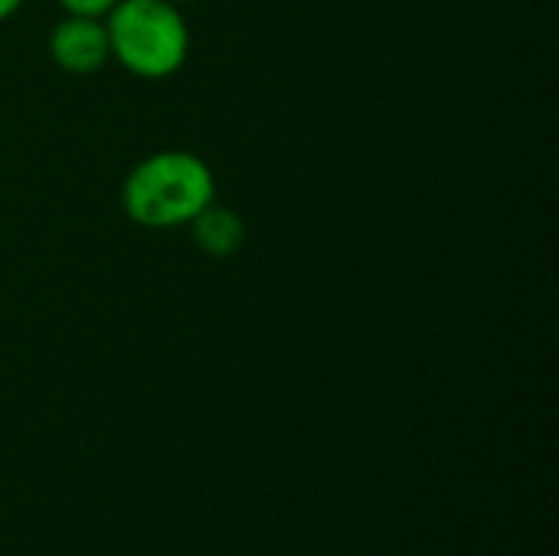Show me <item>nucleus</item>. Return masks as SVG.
Returning a JSON list of instances; mask_svg holds the SVG:
<instances>
[{"mask_svg":"<svg viewBox=\"0 0 559 556\" xmlns=\"http://www.w3.org/2000/svg\"><path fill=\"white\" fill-rule=\"evenodd\" d=\"M20 7H23V0H0V20L13 16V13H16Z\"/></svg>","mask_w":559,"mask_h":556,"instance_id":"6","label":"nucleus"},{"mask_svg":"<svg viewBox=\"0 0 559 556\" xmlns=\"http://www.w3.org/2000/svg\"><path fill=\"white\" fill-rule=\"evenodd\" d=\"M111 56L141 79H167L190 56V26L170 0H118L105 13Z\"/></svg>","mask_w":559,"mask_h":556,"instance_id":"2","label":"nucleus"},{"mask_svg":"<svg viewBox=\"0 0 559 556\" xmlns=\"http://www.w3.org/2000/svg\"><path fill=\"white\" fill-rule=\"evenodd\" d=\"M170 3H177V7H180V3H197V0H170Z\"/></svg>","mask_w":559,"mask_h":556,"instance_id":"7","label":"nucleus"},{"mask_svg":"<svg viewBox=\"0 0 559 556\" xmlns=\"http://www.w3.org/2000/svg\"><path fill=\"white\" fill-rule=\"evenodd\" d=\"M216 200V177L193 151H157L131 167L121 184V206L147 229L190 226Z\"/></svg>","mask_w":559,"mask_h":556,"instance_id":"1","label":"nucleus"},{"mask_svg":"<svg viewBox=\"0 0 559 556\" xmlns=\"http://www.w3.org/2000/svg\"><path fill=\"white\" fill-rule=\"evenodd\" d=\"M190 229H193V242L206 256H213V259L236 256L242 249V242H246V223H242V216L233 206H223L216 200L203 213L193 216Z\"/></svg>","mask_w":559,"mask_h":556,"instance_id":"4","label":"nucleus"},{"mask_svg":"<svg viewBox=\"0 0 559 556\" xmlns=\"http://www.w3.org/2000/svg\"><path fill=\"white\" fill-rule=\"evenodd\" d=\"M49 56L59 69L72 75L98 72L111 59V43L102 16H75L69 13L49 33Z\"/></svg>","mask_w":559,"mask_h":556,"instance_id":"3","label":"nucleus"},{"mask_svg":"<svg viewBox=\"0 0 559 556\" xmlns=\"http://www.w3.org/2000/svg\"><path fill=\"white\" fill-rule=\"evenodd\" d=\"M66 13H75V16H105L118 0H56Z\"/></svg>","mask_w":559,"mask_h":556,"instance_id":"5","label":"nucleus"}]
</instances>
